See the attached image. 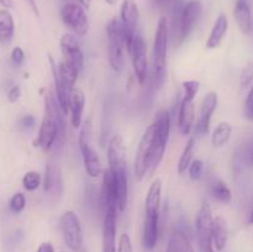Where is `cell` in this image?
<instances>
[{"instance_id":"obj_1","label":"cell","mask_w":253,"mask_h":252,"mask_svg":"<svg viewBox=\"0 0 253 252\" xmlns=\"http://www.w3.org/2000/svg\"><path fill=\"white\" fill-rule=\"evenodd\" d=\"M172 119L167 109L157 111L153 123L146 128L136 151L133 173L137 182L151 178L162 162L170 133Z\"/></svg>"},{"instance_id":"obj_2","label":"cell","mask_w":253,"mask_h":252,"mask_svg":"<svg viewBox=\"0 0 253 252\" xmlns=\"http://www.w3.org/2000/svg\"><path fill=\"white\" fill-rule=\"evenodd\" d=\"M64 113L59 108L56 96L48 93L44 96V115L41 121L39 133L34 141L35 147L49 151L54 145H63L66 140V121Z\"/></svg>"},{"instance_id":"obj_3","label":"cell","mask_w":253,"mask_h":252,"mask_svg":"<svg viewBox=\"0 0 253 252\" xmlns=\"http://www.w3.org/2000/svg\"><path fill=\"white\" fill-rule=\"evenodd\" d=\"M168 20L161 16L157 21L153 39L152 49V82L153 86L162 88L167 76V44H168Z\"/></svg>"},{"instance_id":"obj_4","label":"cell","mask_w":253,"mask_h":252,"mask_svg":"<svg viewBox=\"0 0 253 252\" xmlns=\"http://www.w3.org/2000/svg\"><path fill=\"white\" fill-rule=\"evenodd\" d=\"M203 15L200 0H189L183 5H175L173 11V37L177 44L183 43L192 35Z\"/></svg>"},{"instance_id":"obj_5","label":"cell","mask_w":253,"mask_h":252,"mask_svg":"<svg viewBox=\"0 0 253 252\" xmlns=\"http://www.w3.org/2000/svg\"><path fill=\"white\" fill-rule=\"evenodd\" d=\"M106 37H108V61L111 69L120 73L125 66V39H124V26L120 19L113 17L106 25Z\"/></svg>"},{"instance_id":"obj_6","label":"cell","mask_w":253,"mask_h":252,"mask_svg":"<svg viewBox=\"0 0 253 252\" xmlns=\"http://www.w3.org/2000/svg\"><path fill=\"white\" fill-rule=\"evenodd\" d=\"M212 224H214V216H212L211 208L208 203H203L195 216L198 252H215Z\"/></svg>"},{"instance_id":"obj_7","label":"cell","mask_w":253,"mask_h":252,"mask_svg":"<svg viewBox=\"0 0 253 252\" xmlns=\"http://www.w3.org/2000/svg\"><path fill=\"white\" fill-rule=\"evenodd\" d=\"M59 15L66 27H68L77 36L84 37L89 32L90 24L86 10L78 2H66L62 6Z\"/></svg>"},{"instance_id":"obj_8","label":"cell","mask_w":253,"mask_h":252,"mask_svg":"<svg viewBox=\"0 0 253 252\" xmlns=\"http://www.w3.org/2000/svg\"><path fill=\"white\" fill-rule=\"evenodd\" d=\"M62 236L69 250L74 252L81 251L83 246V231H82L81 220L73 210H67L59 217Z\"/></svg>"},{"instance_id":"obj_9","label":"cell","mask_w":253,"mask_h":252,"mask_svg":"<svg viewBox=\"0 0 253 252\" xmlns=\"http://www.w3.org/2000/svg\"><path fill=\"white\" fill-rule=\"evenodd\" d=\"M140 11L136 0H123L120 6V21L124 26V39H125V48L130 53L132 42L137 35Z\"/></svg>"},{"instance_id":"obj_10","label":"cell","mask_w":253,"mask_h":252,"mask_svg":"<svg viewBox=\"0 0 253 252\" xmlns=\"http://www.w3.org/2000/svg\"><path fill=\"white\" fill-rule=\"evenodd\" d=\"M131 62L133 67V76L138 84L143 85L148 78V58H147V46L145 39L141 35H136L132 42V47L130 51Z\"/></svg>"},{"instance_id":"obj_11","label":"cell","mask_w":253,"mask_h":252,"mask_svg":"<svg viewBox=\"0 0 253 252\" xmlns=\"http://www.w3.org/2000/svg\"><path fill=\"white\" fill-rule=\"evenodd\" d=\"M219 105V95L216 91H209L200 103L199 115L195 123V133L207 135L210 130V121Z\"/></svg>"},{"instance_id":"obj_12","label":"cell","mask_w":253,"mask_h":252,"mask_svg":"<svg viewBox=\"0 0 253 252\" xmlns=\"http://www.w3.org/2000/svg\"><path fill=\"white\" fill-rule=\"evenodd\" d=\"M108 169L110 172L127 169L126 150L124 138L120 135H114L108 145Z\"/></svg>"},{"instance_id":"obj_13","label":"cell","mask_w":253,"mask_h":252,"mask_svg":"<svg viewBox=\"0 0 253 252\" xmlns=\"http://www.w3.org/2000/svg\"><path fill=\"white\" fill-rule=\"evenodd\" d=\"M59 46H61L63 59H66L67 62L72 63L81 71L84 66V54L76 36H73L72 34L62 35L61 40H59Z\"/></svg>"},{"instance_id":"obj_14","label":"cell","mask_w":253,"mask_h":252,"mask_svg":"<svg viewBox=\"0 0 253 252\" xmlns=\"http://www.w3.org/2000/svg\"><path fill=\"white\" fill-rule=\"evenodd\" d=\"M119 211L114 208L104 211L103 219V252L116 251V220Z\"/></svg>"},{"instance_id":"obj_15","label":"cell","mask_w":253,"mask_h":252,"mask_svg":"<svg viewBox=\"0 0 253 252\" xmlns=\"http://www.w3.org/2000/svg\"><path fill=\"white\" fill-rule=\"evenodd\" d=\"M78 146L82 153V158H83L84 168H85L86 174L90 178H99L100 175H103V163H101L98 152L91 146V142L78 143Z\"/></svg>"},{"instance_id":"obj_16","label":"cell","mask_w":253,"mask_h":252,"mask_svg":"<svg viewBox=\"0 0 253 252\" xmlns=\"http://www.w3.org/2000/svg\"><path fill=\"white\" fill-rule=\"evenodd\" d=\"M195 124V106L193 99L183 96L178 110V130L180 135L189 136Z\"/></svg>"},{"instance_id":"obj_17","label":"cell","mask_w":253,"mask_h":252,"mask_svg":"<svg viewBox=\"0 0 253 252\" xmlns=\"http://www.w3.org/2000/svg\"><path fill=\"white\" fill-rule=\"evenodd\" d=\"M160 237V214H145L142 242L146 250H153L157 246Z\"/></svg>"},{"instance_id":"obj_18","label":"cell","mask_w":253,"mask_h":252,"mask_svg":"<svg viewBox=\"0 0 253 252\" xmlns=\"http://www.w3.org/2000/svg\"><path fill=\"white\" fill-rule=\"evenodd\" d=\"M110 172V170H109ZM111 178H113L114 189H115L116 203H118L119 214L125 210L127 205V194H128V177L127 169L118 170V172H110Z\"/></svg>"},{"instance_id":"obj_19","label":"cell","mask_w":253,"mask_h":252,"mask_svg":"<svg viewBox=\"0 0 253 252\" xmlns=\"http://www.w3.org/2000/svg\"><path fill=\"white\" fill-rule=\"evenodd\" d=\"M49 57V63H51L52 73H53V82H54V96L57 99V103H58L59 108L62 109V111L64 113V115H68L69 111H71V95L72 94L64 88V85L62 84L61 79L58 76V67L54 63L53 58L51 56Z\"/></svg>"},{"instance_id":"obj_20","label":"cell","mask_w":253,"mask_h":252,"mask_svg":"<svg viewBox=\"0 0 253 252\" xmlns=\"http://www.w3.org/2000/svg\"><path fill=\"white\" fill-rule=\"evenodd\" d=\"M85 94L81 88H74L71 95V124L74 128H81L83 124V113L85 109Z\"/></svg>"},{"instance_id":"obj_21","label":"cell","mask_w":253,"mask_h":252,"mask_svg":"<svg viewBox=\"0 0 253 252\" xmlns=\"http://www.w3.org/2000/svg\"><path fill=\"white\" fill-rule=\"evenodd\" d=\"M234 19L237 27L244 35L252 32V14L251 7L247 0H236L234 7Z\"/></svg>"},{"instance_id":"obj_22","label":"cell","mask_w":253,"mask_h":252,"mask_svg":"<svg viewBox=\"0 0 253 252\" xmlns=\"http://www.w3.org/2000/svg\"><path fill=\"white\" fill-rule=\"evenodd\" d=\"M227 30H229V19L225 14H220L212 25L211 31H210L207 42H205V47L208 49L217 48L221 44L225 35L227 34Z\"/></svg>"},{"instance_id":"obj_23","label":"cell","mask_w":253,"mask_h":252,"mask_svg":"<svg viewBox=\"0 0 253 252\" xmlns=\"http://www.w3.org/2000/svg\"><path fill=\"white\" fill-rule=\"evenodd\" d=\"M43 188L44 192L54 193V194H61L62 188H63V182H62L61 169L58 165L53 161H49L46 166L43 177Z\"/></svg>"},{"instance_id":"obj_24","label":"cell","mask_w":253,"mask_h":252,"mask_svg":"<svg viewBox=\"0 0 253 252\" xmlns=\"http://www.w3.org/2000/svg\"><path fill=\"white\" fill-rule=\"evenodd\" d=\"M162 203V180L156 178L151 183L145 199V214H160Z\"/></svg>"},{"instance_id":"obj_25","label":"cell","mask_w":253,"mask_h":252,"mask_svg":"<svg viewBox=\"0 0 253 252\" xmlns=\"http://www.w3.org/2000/svg\"><path fill=\"white\" fill-rule=\"evenodd\" d=\"M166 252H195L189 237L183 230L177 229L169 235Z\"/></svg>"},{"instance_id":"obj_26","label":"cell","mask_w":253,"mask_h":252,"mask_svg":"<svg viewBox=\"0 0 253 252\" xmlns=\"http://www.w3.org/2000/svg\"><path fill=\"white\" fill-rule=\"evenodd\" d=\"M57 67H58V76L62 84L72 94V91L76 88V82L78 79L79 69L63 58H62V61L59 62Z\"/></svg>"},{"instance_id":"obj_27","label":"cell","mask_w":253,"mask_h":252,"mask_svg":"<svg viewBox=\"0 0 253 252\" xmlns=\"http://www.w3.org/2000/svg\"><path fill=\"white\" fill-rule=\"evenodd\" d=\"M227 239H229L227 221L222 216L214 217V224H212V240H214L215 250L221 252L226 247Z\"/></svg>"},{"instance_id":"obj_28","label":"cell","mask_w":253,"mask_h":252,"mask_svg":"<svg viewBox=\"0 0 253 252\" xmlns=\"http://www.w3.org/2000/svg\"><path fill=\"white\" fill-rule=\"evenodd\" d=\"M232 135V125L229 121H220L212 131L211 143L214 147H224L230 141Z\"/></svg>"},{"instance_id":"obj_29","label":"cell","mask_w":253,"mask_h":252,"mask_svg":"<svg viewBox=\"0 0 253 252\" xmlns=\"http://www.w3.org/2000/svg\"><path fill=\"white\" fill-rule=\"evenodd\" d=\"M210 194L215 200L222 204H229L232 199V192L229 185L219 178H215L210 184Z\"/></svg>"},{"instance_id":"obj_30","label":"cell","mask_w":253,"mask_h":252,"mask_svg":"<svg viewBox=\"0 0 253 252\" xmlns=\"http://www.w3.org/2000/svg\"><path fill=\"white\" fill-rule=\"evenodd\" d=\"M197 142H195V137H189V140L187 141L184 146V150H183L182 156L179 158V162H178L177 170L179 175H184L187 173V170L189 169L190 165L193 162V156H194V150Z\"/></svg>"},{"instance_id":"obj_31","label":"cell","mask_w":253,"mask_h":252,"mask_svg":"<svg viewBox=\"0 0 253 252\" xmlns=\"http://www.w3.org/2000/svg\"><path fill=\"white\" fill-rule=\"evenodd\" d=\"M14 17L7 10H0V42H9L14 36Z\"/></svg>"},{"instance_id":"obj_32","label":"cell","mask_w":253,"mask_h":252,"mask_svg":"<svg viewBox=\"0 0 253 252\" xmlns=\"http://www.w3.org/2000/svg\"><path fill=\"white\" fill-rule=\"evenodd\" d=\"M41 174L39 172H35V170H30L22 178V185L26 190L29 192H34L37 188L41 185Z\"/></svg>"},{"instance_id":"obj_33","label":"cell","mask_w":253,"mask_h":252,"mask_svg":"<svg viewBox=\"0 0 253 252\" xmlns=\"http://www.w3.org/2000/svg\"><path fill=\"white\" fill-rule=\"evenodd\" d=\"M253 82V61H250L240 74V85L242 89L249 88Z\"/></svg>"},{"instance_id":"obj_34","label":"cell","mask_w":253,"mask_h":252,"mask_svg":"<svg viewBox=\"0 0 253 252\" xmlns=\"http://www.w3.org/2000/svg\"><path fill=\"white\" fill-rule=\"evenodd\" d=\"M183 89H184V98L193 99L194 100L197 94L199 93L200 89V83L199 81H195V79H190V81H184L183 82Z\"/></svg>"},{"instance_id":"obj_35","label":"cell","mask_w":253,"mask_h":252,"mask_svg":"<svg viewBox=\"0 0 253 252\" xmlns=\"http://www.w3.org/2000/svg\"><path fill=\"white\" fill-rule=\"evenodd\" d=\"M9 205L12 212L20 214L25 209V207H26V198H25V195L22 193H16V194H14L11 197Z\"/></svg>"},{"instance_id":"obj_36","label":"cell","mask_w":253,"mask_h":252,"mask_svg":"<svg viewBox=\"0 0 253 252\" xmlns=\"http://www.w3.org/2000/svg\"><path fill=\"white\" fill-rule=\"evenodd\" d=\"M203 172H204V162L202 160H194L188 169V174L193 182H198L202 178Z\"/></svg>"},{"instance_id":"obj_37","label":"cell","mask_w":253,"mask_h":252,"mask_svg":"<svg viewBox=\"0 0 253 252\" xmlns=\"http://www.w3.org/2000/svg\"><path fill=\"white\" fill-rule=\"evenodd\" d=\"M118 252H133L132 241H131L130 235L121 234L119 237Z\"/></svg>"},{"instance_id":"obj_38","label":"cell","mask_w":253,"mask_h":252,"mask_svg":"<svg viewBox=\"0 0 253 252\" xmlns=\"http://www.w3.org/2000/svg\"><path fill=\"white\" fill-rule=\"evenodd\" d=\"M244 115L245 118L249 120H253V85L250 89L249 94H247L246 101H245L244 106Z\"/></svg>"},{"instance_id":"obj_39","label":"cell","mask_w":253,"mask_h":252,"mask_svg":"<svg viewBox=\"0 0 253 252\" xmlns=\"http://www.w3.org/2000/svg\"><path fill=\"white\" fill-rule=\"evenodd\" d=\"M11 61L16 66H21L25 61V53L20 47H15L11 52Z\"/></svg>"},{"instance_id":"obj_40","label":"cell","mask_w":253,"mask_h":252,"mask_svg":"<svg viewBox=\"0 0 253 252\" xmlns=\"http://www.w3.org/2000/svg\"><path fill=\"white\" fill-rule=\"evenodd\" d=\"M20 96H21V89L17 85L12 86L9 90V93H7V99H9V101H11V103H15V101L19 100Z\"/></svg>"},{"instance_id":"obj_41","label":"cell","mask_w":253,"mask_h":252,"mask_svg":"<svg viewBox=\"0 0 253 252\" xmlns=\"http://www.w3.org/2000/svg\"><path fill=\"white\" fill-rule=\"evenodd\" d=\"M36 124V119L34 115H25L21 119V125L24 128H31Z\"/></svg>"},{"instance_id":"obj_42","label":"cell","mask_w":253,"mask_h":252,"mask_svg":"<svg viewBox=\"0 0 253 252\" xmlns=\"http://www.w3.org/2000/svg\"><path fill=\"white\" fill-rule=\"evenodd\" d=\"M36 252H54V247L53 245H52V242L44 241L37 247Z\"/></svg>"},{"instance_id":"obj_43","label":"cell","mask_w":253,"mask_h":252,"mask_svg":"<svg viewBox=\"0 0 253 252\" xmlns=\"http://www.w3.org/2000/svg\"><path fill=\"white\" fill-rule=\"evenodd\" d=\"M76 2L81 4L85 10H89V7L91 5V0H76Z\"/></svg>"},{"instance_id":"obj_44","label":"cell","mask_w":253,"mask_h":252,"mask_svg":"<svg viewBox=\"0 0 253 252\" xmlns=\"http://www.w3.org/2000/svg\"><path fill=\"white\" fill-rule=\"evenodd\" d=\"M0 5H2L4 7H7V9L14 7V2H12V0H0Z\"/></svg>"},{"instance_id":"obj_45","label":"cell","mask_w":253,"mask_h":252,"mask_svg":"<svg viewBox=\"0 0 253 252\" xmlns=\"http://www.w3.org/2000/svg\"><path fill=\"white\" fill-rule=\"evenodd\" d=\"M172 0H153V4L156 5V6H165V5H167L168 2H170Z\"/></svg>"},{"instance_id":"obj_46","label":"cell","mask_w":253,"mask_h":252,"mask_svg":"<svg viewBox=\"0 0 253 252\" xmlns=\"http://www.w3.org/2000/svg\"><path fill=\"white\" fill-rule=\"evenodd\" d=\"M27 1H29V4L31 5V7H32V10H34L35 14H36L37 16H39V9H37L36 2H35V0H27Z\"/></svg>"},{"instance_id":"obj_47","label":"cell","mask_w":253,"mask_h":252,"mask_svg":"<svg viewBox=\"0 0 253 252\" xmlns=\"http://www.w3.org/2000/svg\"><path fill=\"white\" fill-rule=\"evenodd\" d=\"M104 1H105L108 5H115L118 4L119 0H104Z\"/></svg>"},{"instance_id":"obj_48","label":"cell","mask_w":253,"mask_h":252,"mask_svg":"<svg viewBox=\"0 0 253 252\" xmlns=\"http://www.w3.org/2000/svg\"><path fill=\"white\" fill-rule=\"evenodd\" d=\"M249 158H250V162H251V163H252V165H253V146H252L251 151H250V155H249Z\"/></svg>"},{"instance_id":"obj_49","label":"cell","mask_w":253,"mask_h":252,"mask_svg":"<svg viewBox=\"0 0 253 252\" xmlns=\"http://www.w3.org/2000/svg\"><path fill=\"white\" fill-rule=\"evenodd\" d=\"M249 224L253 225V209H252L251 214H250V216H249Z\"/></svg>"},{"instance_id":"obj_50","label":"cell","mask_w":253,"mask_h":252,"mask_svg":"<svg viewBox=\"0 0 253 252\" xmlns=\"http://www.w3.org/2000/svg\"><path fill=\"white\" fill-rule=\"evenodd\" d=\"M61 252H66V251H61Z\"/></svg>"}]
</instances>
